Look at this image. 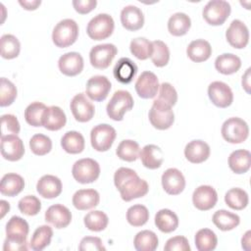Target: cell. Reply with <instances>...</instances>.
Listing matches in <instances>:
<instances>
[{"instance_id": "cell-1", "label": "cell", "mask_w": 251, "mask_h": 251, "mask_svg": "<svg viewBox=\"0 0 251 251\" xmlns=\"http://www.w3.org/2000/svg\"><path fill=\"white\" fill-rule=\"evenodd\" d=\"M114 183L120 191L122 199L126 202L143 197L149 190L146 180L140 178L132 169L125 167L119 168L115 172Z\"/></svg>"}, {"instance_id": "cell-2", "label": "cell", "mask_w": 251, "mask_h": 251, "mask_svg": "<svg viewBox=\"0 0 251 251\" xmlns=\"http://www.w3.org/2000/svg\"><path fill=\"white\" fill-rule=\"evenodd\" d=\"M28 224L19 216H13L6 225V239L4 241V251H26Z\"/></svg>"}, {"instance_id": "cell-3", "label": "cell", "mask_w": 251, "mask_h": 251, "mask_svg": "<svg viewBox=\"0 0 251 251\" xmlns=\"http://www.w3.org/2000/svg\"><path fill=\"white\" fill-rule=\"evenodd\" d=\"M78 36V25L72 19L60 21L52 31L53 43L60 48H66L73 45Z\"/></svg>"}, {"instance_id": "cell-4", "label": "cell", "mask_w": 251, "mask_h": 251, "mask_svg": "<svg viewBox=\"0 0 251 251\" xmlns=\"http://www.w3.org/2000/svg\"><path fill=\"white\" fill-rule=\"evenodd\" d=\"M133 107V98L126 90L116 91L107 104L106 111L110 119L114 121H122L126 112Z\"/></svg>"}, {"instance_id": "cell-5", "label": "cell", "mask_w": 251, "mask_h": 251, "mask_svg": "<svg viewBox=\"0 0 251 251\" xmlns=\"http://www.w3.org/2000/svg\"><path fill=\"white\" fill-rule=\"evenodd\" d=\"M224 139L232 144L244 142L249 135V126L240 118L232 117L226 120L221 129Z\"/></svg>"}, {"instance_id": "cell-6", "label": "cell", "mask_w": 251, "mask_h": 251, "mask_svg": "<svg viewBox=\"0 0 251 251\" xmlns=\"http://www.w3.org/2000/svg\"><path fill=\"white\" fill-rule=\"evenodd\" d=\"M115 28V22L109 14H98L87 24L86 32L93 40H103L110 37Z\"/></svg>"}, {"instance_id": "cell-7", "label": "cell", "mask_w": 251, "mask_h": 251, "mask_svg": "<svg viewBox=\"0 0 251 251\" xmlns=\"http://www.w3.org/2000/svg\"><path fill=\"white\" fill-rule=\"evenodd\" d=\"M148 117L151 125L160 130L170 128L175 122V114L172 107L157 99L153 101Z\"/></svg>"}, {"instance_id": "cell-8", "label": "cell", "mask_w": 251, "mask_h": 251, "mask_svg": "<svg viewBox=\"0 0 251 251\" xmlns=\"http://www.w3.org/2000/svg\"><path fill=\"white\" fill-rule=\"evenodd\" d=\"M74 178L82 184L95 181L100 176V166L97 161L91 158L77 160L72 169Z\"/></svg>"}, {"instance_id": "cell-9", "label": "cell", "mask_w": 251, "mask_h": 251, "mask_svg": "<svg viewBox=\"0 0 251 251\" xmlns=\"http://www.w3.org/2000/svg\"><path fill=\"white\" fill-rule=\"evenodd\" d=\"M231 8L225 0L209 1L203 8L202 15L207 24L211 25H221L229 17Z\"/></svg>"}, {"instance_id": "cell-10", "label": "cell", "mask_w": 251, "mask_h": 251, "mask_svg": "<svg viewBox=\"0 0 251 251\" xmlns=\"http://www.w3.org/2000/svg\"><path fill=\"white\" fill-rule=\"evenodd\" d=\"M117 136L116 129L107 124H100L95 126L90 132L91 146L99 152L108 151Z\"/></svg>"}, {"instance_id": "cell-11", "label": "cell", "mask_w": 251, "mask_h": 251, "mask_svg": "<svg viewBox=\"0 0 251 251\" xmlns=\"http://www.w3.org/2000/svg\"><path fill=\"white\" fill-rule=\"evenodd\" d=\"M118 53L117 47L112 43L98 44L91 48L89 61L92 67L99 70L107 69Z\"/></svg>"}, {"instance_id": "cell-12", "label": "cell", "mask_w": 251, "mask_h": 251, "mask_svg": "<svg viewBox=\"0 0 251 251\" xmlns=\"http://www.w3.org/2000/svg\"><path fill=\"white\" fill-rule=\"evenodd\" d=\"M208 96L211 102L219 108H226L233 101L231 88L223 81H213L208 86Z\"/></svg>"}, {"instance_id": "cell-13", "label": "cell", "mask_w": 251, "mask_h": 251, "mask_svg": "<svg viewBox=\"0 0 251 251\" xmlns=\"http://www.w3.org/2000/svg\"><path fill=\"white\" fill-rule=\"evenodd\" d=\"M71 111L75 121L79 123L89 122L95 113V108L84 93L75 95L70 104Z\"/></svg>"}, {"instance_id": "cell-14", "label": "cell", "mask_w": 251, "mask_h": 251, "mask_svg": "<svg viewBox=\"0 0 251 251\" xmlns=\"http://www.w3.org/2000/svg\"><path fill=\"white\" fill-rule=\"evenodd\" d=\"M24 154V142L17 134L1 135V155L5 160L11 162L19 161Z\"/></svg>"}, {"instance_id": "cell-15", "label": "cell", "mask_w": 251, "mask_h": 251, "mask_svg": "<svg viewBox=\"0 0 251 251\" xmlns=\"http://www.w3.org/2000/svg\"><path fill=\"white\" fill-rule=\"evenodd\" d=\"M226 38L233 48L242 49L246 47L249 41L247 25L240 20H233L226 31Z\"/></svg>"}, {"instance_id": "cell-16", "label": "cell", "mask_w": 251, "mask_h": 251, "mask_svg": "<svg viewBox=\"0 0 251 251\" xmlns=\"http://www.w3.org/2000/svg\"><path fill=\"white\" fill-rule=\"evenodd\" d=\"M159 80L157 75L149 71L141 73L135 82V91L143 99L154 98L159 90Z\"/></svg>"}, {"instance_id": "cell-17", "label": "cell", "mask_w": 251, "mask_h": 251, "mask_svg": "<svg viewBox=\"0 0 251 251\" xmlns=\"http://www.w3.org/2000/svg\"><path fill=\"white\" fill-rule=\"evenodd\" d=\"M111 90V82L105 75L91 76L85 86L86 95L93 101H103Z\"/></svg>"}, {"instance_id": "cell-18", "label": "cell", "mask_w": 251, "mask_h": 251, "mask_svg": "<svg viewBox=\"0 0 251 251\" xmlns=\"http://www.w3.org/2000/svg\"><path fill=\"white\" fill-rule=\"evenodd\" d=\"M217 201L218 193L211 185H200L193 191V205L200 211H208L214 208Z\"/></svg>"}, {"instance_id": "cell-19", "label": "cell", "mask_w": 251, "mask_h": 251, "mask_svg": "<svg viewBox=\"0 0 251 251\" xmlns=\"http://www.w3.org/2000/svg\"><path fill=\"white\" fill-rule=\"evenodd\" d=\"M161 180L164 190L170 195H177L185 187V178L182 173L176 168L166 170L162 175Z\"/></svg>"}, {"instance_id": "cell-20", "label": "cell", "mask_w": 251, "mask_h": 251, "mask_svg": "<svg viewBox=\"0 0 251 251\" xmlns=\"http://www.w3.org/2000/svg\"><path fill=\"white\" fill-rule=\"evenodd\" d=\"M83 58L77 52H68L58 60L60 72L67 76H75L83 70Z\"/></svg>"}, {"instance_id": "cell-21", "label": "cell", "mask_w": 251, "mask_h": 251, "mask_svg": "<svg viewBox=\"0 0 251 251\" xmlns=\"http://www.w3.org/2000/svg\"><path fill=\"white\" fill-rule=\"evenodd\" d=\"M63 185L58 176L53 175L42 176L36 184V190L40 196L47 199L58 197L62 193Z\"/></svg>"}, {"instance_id": "cell-22", "label": "cell", "mask_w": 251, "mask_h": 251, "mask_svg": "<svg viewBox=\"0 0 251 251\" xmlns=\"http://www.w3.org/2000/svg\"><path fill=\"white\" fill-rule=\"evenodd\" d=\"M45 221L56 228H65L72 222V213L66 206L55 204L46 210Z\"/></svg>"}, {"instance_id": "cell-23", "label": "cell", "mask_w": 251, "mask_h": 251, "mask_svg": "<svg viewBox=\"0 0 251 251\" xmlns=\"http://www.w3.org/2000/svg\"><path fill=\"white\" fill-rule=\"evenodd\" d=\"M121 23L126 29L135 31L143 26L144 15L140 8L134 5H127L121 12Z\"/></svg>"}, {"instance_id": "cell-24", "label": "cell", "mask_w": 251, "mask_h": 251, "mask_svg": "<svg viewBox=\"0 0 251 251\" xmlns=\"http://www.w3.org/2000/svg\"><path fill=\"white\" fill-rule=\"evenodd\" d=\"M184 156L190 163H203L210 156V146L203 140H192L186 144L184 148Z\"/></svg>"}, {"instance_id": "cell-25", "label": "cell", "mask_w": 251, "mask_h": 251, "mask_svg": "<svg viewBox=\"0 0 251 251\" xmlns=\"http://www.w3.org/2000/svg\"><path fill=\"white\" fill-rule=\"evenodd\" d=\"M67 117L65 112L58 106H49L42 116V126L48 130H59L65 126Z\"/></svg>"}, {"instance_id": "cell-26", "label": "cell", "mask_w": 251, "mask_h": 251, "mask_svg": "<svg viewBox=\"0 0 251 251\" xmlns=\"http://www.w3.org/2000/svg\"><path fill=\"white\" fill-rule=\"evenodd\" d=\"M99 201L100 195L98 191L92 188L79 189L73 195V205L80 211L95 208L99 204Z\"/></svg>"}, {"instance_id": "cell-27", "label": "cell", "mask_w": 251, "mask_h": 251, "mask_svg": "<svg viewBox=\"0 0 251 251\" xmlns=\"http://www.w3.org/2000/svg\"><path fill=\"white\" fill-rule=\"evenodd\" d=\"M137 73V66L129 58H121L114 67L113 74L115 78L123 83L127 84L132 81Z\"/></svg>"}, {"instance_id": "cell-28", "label": "cell", "mask_w": 251, "mask_h": 251, "mask_svg": "<svg viewBox=\"0 0 251 251\" xmlns=\"http://www.w3.org/2000/svg\"><path fill=\"white\" fill-rule=\"evenodd\" d=\"M139 158L142 165L150 170H155L161 167L164 161V155L161 148L155 144L145 145L139 153Z\"/></svg>"}, {"instance_id": "cell-29", "label": "cell", "mask_w": 251, "mask_h": 251, "mask_svg": "<svg viewBox=\"0 0 251 251\" xmlns=\"http://www.w3.org/2000/svg\"><path fill=\"white\" fill-rule=\"evenodd\" d=\"M25 187V180L22 176L15 173L4 175L0 182L1 194L9 197H14L22 192Z\"/></svg>"}, {"instance_id": "cell-30", "label": "cell", "mask_w": 251, "mask_h": 251, "mask_svg": "<svg viewBox=\"0 0 251 251\" xmlns=\"http://www.w3.org/2000/svg\"><path fill=\"white\" fill-rule=\"evenodd\" d=\"M186 54L191 61L195 63H201L207 61L211 57L212 47L207 40L196 39L188 44L186 48Z\"/></svg>"}, {"instance_id": "cell-31", "label": "cell", "mask_w": 251, "mask_h": 251, "mask_svg": "<svg viewBox=\"0 0 251 251\" xmlns=\"http://www.w3.org/2000/svg\"><path fill=\"white\" fill-rule=\"evenodd\" d=\"M229 169L237 174H244L249 171L251 166V154L248 150L238 149L230 153L228 157Z\"/></svg>"}, {"instance_id": "cell-32", "label": "cell", "mask_w": 251, "mask_h": 251, "mask_svg": "<svg viewBox=\"0 0 251 251\" xmlns=\"http://www.w3.org/2000/svg\"><path fill=\"white\" fill-rule=\"evenodd\" d=\"M155 225L165 233L173 232L178 226V217L170 209H161L155 215Z\"/></svg>"}, {"instance_id": "cell-33", "label": "cell", "mask_w": 251, "mask_h": 251, "mask_svg": "<svg viewBox=\"0 0 251 251\" xmlns=\"http://www.w3.org/2000/svg\"><path fill=\"white\" fill-rule=\"evenodd\" d=\"M61 146L67 153L79 154L84 149L85 140L80 132L70 130L62 136Z\"/></svg>"}, {"instance_id": "cell-34", "label": "cell", "mask_w": 251, "mask_h": 251, "mask_svg": "<svg viewBox=\"0 0 251 251\" xmlns=\"http://www.w3.org/2000/svg\"><path fill=\"white\" fill-rule=\"evenodd\" d=\"M241 67V60L232 53H224L215 60L216 70L223 75H232Z\"/></svg>"}, {"instance_id": "cell-35", "label": "cell", "mask_w": 251, "mask_h": 251, "mask_svg": "<svg viewBox=\"0 0 251 251\" xmlns=\"http://www.w3.org/2000/svg\"><path fill=\"white\" fill-rule=\"evenodd\" d=\"M190 26L191 20L185 13H175L168 21V30L174 36H182L186 34Z\"/></svg>"}, {"instance_id": "cell-36", "label": "cell", "mask_w": 251, "mask_h": 251, "mask_svg": "<svg viewBox=\"0 0 251 251\" xmlns=\"http://www.w3.org/2000/svg\"><path fill=\"white\" fill-rule=\"evenodd\" d=\"M212 221L219 229L227 231L235 228L239 225L240 218L238 215L226 210H218L214 213Z\"/></svg>"}, {"instance_id": "cell-37", "label": "cell", "mask_w": 251, "mask_h": 251, "mask_svg": "<svg viewBox=\"0 0 251 251\" xmlns=\"http://www.w3.org/2000/svg\"><path fill=\"white\" fill-rule=\"evenodd\" d=\"M53 236V229L47 225L40 226L37 227L29 242V246L34 251H41L44 248H46L50 243Z\"/></svg>"}, {"instance_id": "cell-38", "label": "cell", "mask_w": 251, "mask_h": 251, "mask_svg": "<svg viewBox=\"0 0 251 251\" xmlns=\"http://www.w3.org/2000/svg\"><path fill=\"white\" fill-rule=\"evenodd\" d=\"M133 244L137 251H154L159 245V239L154 231L145 229L136 233Z\"/></svg>"}, {"instance_id": "cell-39", "label": "cell", "mask_w": 251, "mask_h": 251, "mask_svg": "<svg viewBox=\"0 0 251 251\" xmlns=\"http://www.w3.org/2000/svg\"><path fill=\"white\" fill-rule=\"evenodd\" d=\"M225 202L229 208L239 211L247 207L249 197L245 190L239 187H234L227 190L225 195Z\"/></svg>"}, {"instance_id": "cell-40", "label": "cell", "mask_w": 251, "mask_h": 251, "mask_svg": "<svg viewBox=\"0 0 251 251\" xmlns=\"http://www.w3.org/2000/svg\"><path fill=\"white\" fill-rule=\"evenodd\" d=\"M195 246L199 251H212L217 247L218 238L216 233L209 228L199 229L194 237Z\"/></svg>"}, {"instance_id": "cell-41", "label": "cell", "mask_w": 251, "mask_h": 251, "mask_svg": "<svg viewBox=\"0 0 251 251\" xmlns=\"http://www.w3.org/2000/svg\"><path fill=\"white\" fill-rule=\"evenodd\" d=\"M140 147L139 144L131 139H125L120 142L117 147L116 154L117 156L126 162H134L139 157Z\"/></svg>"}, {"instance_id": "cell-42", "label": "cell", "mask_w": 251, "mask_h": 251, "mask_svg": "<svg viewBox=\"0 0 251 251\" xmlns=\"http://www.w3.org/2000/svg\"><path fill=\"white\" fill-rule=\"evenodd\" d=\"M1 56L4 59L17 58L21 51V43L19 39L13 34H3L0 39Z\"/></svg>"}, {"instance_id": "cell-43", "label": "cell", "mask_w": 251, "mask_h": 251, "mask_svg": "<svg viewBox=\"0 0 251 251\" xmlns=\"http://www.w3.org/2000/svg\"><path fill=\"white\" fill-rule=\"evenodd\" d=\"M83 223L86 228H88L89 230L101 231L107 227L109 219H108V216L103 211L94 210V211L88 212L84 216Z\"/></svg>"}, {"instance_id": "cell-44", "label": "cell", "mask_w": 251, "mask_h": 251, "mask_svg": "<svg viewBox=\"0 0 251 251\" xmlns=\"http://www.w3.org/2000/svg\"><path fill=\"white\" fill-rule=\"evenodd\" d=\"M129 50L131 54L139 60H146L153 52L152 42L145 37H136L130 41Z\"/></svg>"}, {"instance_id": "cell-45", "label": "cell", "mask_w": 251, "mask_h": 251, "mask_svg": "<svg viewBox=\"0 0 251 251\" xmlns=\"http://www.w3.org/2000/svg\"><path fill=\"white\" fill-rule=\"evenodd\" d=\"M126 220L132 226H141L149 220L148 209L141 204H135L126 211Z\"/></svg>"}, {"instance_id": "cell-46", "label": "cell", "mask_w": 251, "mask_h": 251, "mask_svg": "<svg viewBox=\"0 0 251 251\" xmlns=\"http://www.w3.org/2000/svg\"><path fill=\"white\" fill-rule=\"evenodd\" d=\"M47 107L41 102H32L25 110V122L32 126H42V116Z\"/></svg>"}, {"instance_id": "cell-47", "label": "cell", "mask_w": 251, "mask_h": 251, "mask_svg": "<svg viewBox=\"0 0 251 251\" xmlns=\"http://www.w3.org/2000/svg\"><path fill=\"white\" fill-rule=\"evenodd\" d=\"M153 52L151 55V60L154 66L158 68L165 67L170 61V50L168 45L161 40L152 41Z\"/></svg>"}, {"instance_id": "cell-48", "label": "cell", "mask_w": 251, "mask_h": 251, "mask_svg": "<svg viewBox=\"0 0 251 251\" xmlns=\"http://www.w3.org/2000/svg\"><path fill=\"white\" fill-rule=\"evenodd\" d=\"M29 148L33 154L44 156L51 151L52 141L47 135L36 133L29 139Z\"/></svg>"}, {"instance_id": "cell-49", "label": "cell", "mask_w": 251, "mask_h": 251, "mask_svg": "<svg viewBox=\"0 0 251 251\" xmlns=\"http://www.w3.org/2000/svg\"><path fill=\"white\" fill-rule=\"evenodd\" d=\"M17 87L15 84L7 79L6 77H1L0 82V106L7 107L13 104L17 98Z\"/></svg>"}, {"instance_id": "cell-50", "label": "cell", "mask_w": 251, "mask_h": 251, "mask_svg": "<svg viewBox=\"0 0 251 251\" xmlns=\"http://www.w3.org/2000/svg\"><path fill=\"white\" fill-rule=\"evenodd\" d=\"M18 207L21 213L26 216H35L41 210V202L34 195H26L20 199Z\"/></svg>"}, {"instance_id": "cell-51", "label": "cell", "mask_w": 251, "mask_h": 251, "mask_svg": "<svg viewBox=\"0 0 251 251\" xmlns=\"http://www.w3.org/2000/svg\"><path fill=\"white\" fill-rule=\"evenodd\" d=\"M156 99L173 107L177 101V92L171 83L163 82L159 86L158 97Z\"/></svg>"}, {"instance_id": "cell-52", "label": "cell", "mask_w": 251, "mask_h": 251, "mask_svg": "<svg viewBox=\"0 0 251 251\" xmlns=\"http://www.w3.org/2000/svg\"><path fill=\"white\" fill-rule=\"evenodd\" d=\"M20 130L21 126L16 116L5 114L1 117V135L18 134Z\"/></svg>"}, {"instance_id": "cell-53", "label": "cell", "mask_w": 251, "mask_h": 251, "mask_svg": "<svg viewBox=\"0 0 251 251\" xmlns=\"http://www.w3.org/2000/svg\"><path fill=\"white\" fill-rule=\"evenodd\" d=\"M190 245L185 236L176 235L167 240L164 250L165 251H190Z\"/></svg>"}, {"instance_id": "cell-54", "label": "cell", "mask_w": 251, "mask_h": 251, "mask_svg": "<svg viewBox=\"0 0 251 251\" xmlns=\"http://www.w3.org/2000/svg\"><path fill=\"white\" fill-rule=\"evenodd\" d=\"M78 249L80 251H101L105 250L101 238L96 236H85L80 240Z\"/></svg>"}, {"instance_id": "cell-55", "label": "cell", "mask_w": 251, "mask_h": 251, "mask_svg": "<svg viewBox=\"0 0 251 251\" xmlns=\"http://www.w3.org/2000/svg\"><path fill=\"white\" fill-rule=\"evenodd\" d=\"M97 5L96 0H74L73 1V6L75 10L81 15L88 14L92 10L95 9Z\"/></svg>"}, {"instance_id": "cell-56", "label": "cell", "mask_w": 251, "mask_h": 251, "mask_svg": "<svg viewBox=\"0 0 251 251\" xmlns=\"http://www.w3.org/2000/svg\"><path fill=\"white\" fill-rule=\"evenodd\" d=\"M19 4L25 10H28V11H31V10H36L38 8V6H40L41 4V1L40 0H31V1H28V0H20L19 1Z\"/></svg>"}, {"instance_id": "cell-57", "label": "cell", "mask_w": 251, "mask_h": 251, "mask_svg": "<svg viewBox=\"0 0 251 251\" xmlns=\"http://www.w3.org/2000/svg\"><path fill=\"white\" fill-rule=\"evenodd\" d=\"M250 68H248L245 74L242 75V87L247 93H250Z\"/></svg>"}, {"instance_id": "cell-58", "label": "cell", "mask_w": 251, "mask_h": 251, "mask_svg": "<svg viewBox=\"0 0 251 251\" xmlns=\"http://www.w3.org/2000/svg\"><path fill=\"white\" fill-rule=\"evenodd\" d=\"M250 234H251V231L247 230L245 232V234L241 238V246L245 250H249L250 249Z\"/></svg>"}, {"instance_id": "cell-59", "label": "cell", "mask_w": 251, "mask_h": 251, "mask_svg": "<svg viewBox=\"0 0 251 251\" xmlns=\"http://www.w3.org/2000/svg\"><path fill=\"white\" fill-rule=\"evenodd\" d=\"M0 209H1V218H3L7 214V212H9L10 204L5 200H1L0 201Z\"/></svg>"}]
</instances>
